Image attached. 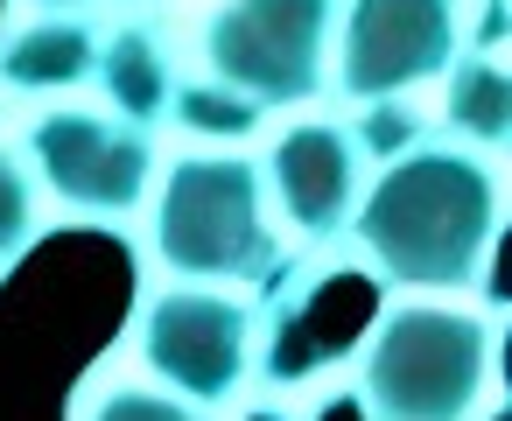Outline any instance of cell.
<instances>
[{
  "instance_id": "obj_11",
  "label": "cell",
  "mask_w": 512,
  "mask_h": 421,
  "mask_svg": "<svg viewBox=\"0 0 512 421\" xmlns=\"http://www.w3.org/2000/svg\"><path fill=\"white\" fill-rule=\"evenodd\" d=\"M92 85L106 92V113H120L127 127L155 134L169 120V106H176V85H183L169 29L148 22V15H127V22L99 29V71H92Z\"/></svg>"
},
{
  "instance_id": "obj_12",
  "label": "cell",
  "mask_w": 512,
  "mask_h": 421,
  "mask_svg": "<svg viewBox=\"0 0 512 421\" xmlns=\"http://www.w3.org/2000/svg\"><path fill=\"white\" fill-rule=\"evenodd\" d=\"M449 92H442V113L449 127L463 134V148L477 155H498L505 134H512V78L498 64V50H470V57H449Z\"/></svg>"
},
{
  "instance_id": "obj_16",
  "label": "cell",
  "mask_w": 512,
  "mask_h": 421,
  "mask_svg": "<svg viewBox=\"0 0 512 421\" xmlns=\"http://www.w3.org/2000/svg\"><path fill=\"white\" fill-rule=\"evenodd\" d=\"M99 0H22V15H92Z\"/></svg>"
},
{
  "instance_id": "obj_13",
  "label": "cell",
  "mask_w": 512,
  "mask_h": 421,
  "mask_svg": "<svg viewBox=\"0 0 512 421\" xmlns=\"http://www.w3.org/2000/svg\"><path fill=\"white\" fill-rule=\"evenodd\" d=\"M71 421H218V414L148 379H85L71 400Z\"/></svg>"
},
{
  "instance_id": "obj_8",
  "label": "cell",
  "mask_w": 512,
  "mask_h": 421,
  "mask_svg": "<svg viewBox=\"0 0 512 421\" xmlns=\"http://www.w3.org/2000/svg\"><path fill=\"white\" fill-rule=\"evenodd\" d=\"M463 57V0H337L330 78L344 106H393Z\"/></svg>"
},
{
  "instance_id": "obj_4",
  "label": "cell",
  "mask_w": 512,
  "mask_h": 421,
  "mask_svg": "<svg viewBox=\"0 0 512 421\" xmlns=\"http://www.w3.org/2000/svg\"><path fill=\"white\" fill-rule=\"evenodd\" d=\"M330 36H337V0H211L197 29V64H204L197 78L267 120L323 92Z\"/></svg>"
},
{
  "instance_id": "obj_2",
  "label": "cell",
  "mask_w": 512,
  "mask_h": 421,
  "mask_svg": "<svg viewBox=\"0 0 512 421\" xmlns=\"http://www.w3.org/2000/svg\"><path fill=\"white\" fill-rule=\"evenodd\" d=\"M498 365V330L442 295L379 302L351 351V393L365 421H477Z\"/></svg>"
},
{
  "instance_id": "obj_14",
  "label": "cell",
  "mask_w": 512,
  "mask_h": 421,
  "mask_svg": "<svg viewBox=\"0 0 512 421\" xmlns=\"http://www.w3.org/2000/svg\"><path fill=\"white\" fill-rule=\"evenodd\" d=\"M36 232H43V190H36L22 148L0 141V274L36 246Z\"/></svg>"
},
{
  "instance_id": "obj_9",
  "label": "cell",
  "mask_w": 512,
  "mask_h": 421,
  "mask_svg": "<svg viewBox=\"0 0 512 421\" xmlns=\"http://www.w3.org/2000/svg\"><path fill=\"white\" fill-rule=\"evenodd\" d=\"M260 183H267V204L288 218V232L323 253V246L344 239V225L358 211V190H365V134L351 120L309 113V120H295V127L274 134Z\"/></svg>"
},
{
  "instance_id": "obj_10",
  "label": "cell",
  "mask_w": 512,
  "mask_h": 421,
  "mask_svg": "<svg viewBox=\"0 0 512 421\" xmlns=\"http://www.w3.org/2000/svg\"><path fill=\"white\" fill-rule=\"evenodd\" d=\"M99 71L92 15H22L0 29V92L8 99H64Z\"/></svg>"
},
{
  "instance_id": "obj_1",
  "label": "cell",
  "mask_w": 512,
  "mask_h": 421,
  "mask_svg": "<svg viewBox=\"0 0 512 421\" xmlns=\"http://www.w3.org/2000/svg\"><path fill=\"white\" fill-rule=\"evenodd\" d=\"M498 225H505V183L477 148L407 141L358 190V211L344 232L358 239V260L386 288L456 295V288H477L498 246Z\"/></svg>"
},
{
  "instance_id": "obj_3",
  "label": "cell",
  "mask_w": 512,
  "mask_h": 421,
  "mask_svg": "<svg viewBox=\"0 0 512 421\" xmlns=\"http://www.w3.org/2000/svg\"><path fill=\"white\" fill-rule=\"evenodd\" d=\"M148 253L169 281H211V288H260L281 267L274 204L253 155H176L155 169L148 190Z\"/></svg>"
},
{
  "instance_id": "obj_15",
  "label": "cell",
  "mask_w": 512,
  "mask_h": 421,
  "mask_svg": "<svg viewBox=\"0 0 512 421\" xmlns=\"http://www.w3.org/2000/svg\"><path fill=\"white\" fill-rule=\"evenodd\" d=\"M169 120H183L190 134H253V127H260V113H253V106H239L232 92H218V85H204V78L176 85Z\"/></svg>"
},
{
  "instance_id": "obj_5",
  "label": "cell",
  "mask_w": 512,
  "mask_h": 421,
  "mask_svg": "<svg viewBox=\"0 0 512 421\" xmlns=\"http://www.w3.org/2000/svg\"><path fill=\"white\" fill-rule=\"evenodd\" d=\"M22 162L64 218H92V225H127L134 211H148L162 169L148 127H127L120 113H92V106L36 113L22 127Z\"/></svg>"
},
{
  "instance_id": "obj_6",
  "label": "cell",
  "mask_w": 512,
  "mask_h": 421,
  "mask_svg": "<svg viewBox=\"0 0 512 421\" xmlns=\"http://www.w3.org/2000/svg\"><path fill=\"white\" fill-rule=\"evenodd\" d=\"M260 309H253V365L267 386L295 393V386H316L337 358L358 351L365 323L379 316L386 302V281L372 267H274L260 281Z\"/></svg>"
},
{
  "instance_id": "obj_7",
  "label": "cell",
  "mask_w": 512,
  "mask_h": 421,
  "mask_svg": "<svg viewBox=\"0 0 512 421\" xmlns=\"http://www.w3.org/2000/svg\"><path fill=\"white\" fill-rule=\"evenodd\" d=\"M127 337H134V358L148 365V379L197 407H232L253 379V302L239 288L169 281V288L141 295Z\"/></svg>"
}]
</instances>
